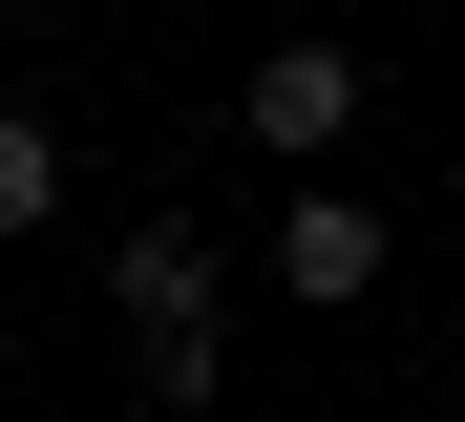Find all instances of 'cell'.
Instances as JSON below:
<instances>
[{"instance_id":"cell-2","label":"cell","mask_w":465,"mask_h":422,"mask_svg":"<svg viewBox=\"0 0 465 422\" xmlns=\"http://www.w3.org/2000/svg\"><path fill=\"white\" fill-rule=\"evenodd\" d=\"M232 127H254V148H275V169H318V148H339V127H360V43H275V64H254V84H232Z\"/></svg>"},{"instance_id":"cell-4","label":"cell","mask_w":465,"mask_h":422,"mask_svg":"<svg viewBox=\"0 0 465 422\" xmlns=\"http://www.w3.org/2000/svg\"><path fill=\"white\" fill-rule=\"evenodd\" d=\"M43 211H64V127H43V106H0V253H22Z\"/></svg>"},{"instance_id":"cell-3","label":"cell","mask_w":465,"mask_h":422,"mask_svg":"<svg viewBox=\"0 0 465 422\" xmlns=\"http://www.w3.org/2000/svg\"><path fill=\"white\" fill-rule=\"evenodd\" d=\"M275 296H381V211L296 169V211H275Z\"/></svg>"},{"instance_id":"cell-1","label":"cell","mask_w":465,"mask_h":422,"mask_svg":"<svg viewBox=\"0 0 465 422\" xmlns=\"http://www.w3.org/2000/svg\"><path fill=\"white\" fill-rule=\"evenodd\" d=\"M106 296H127V359H148V401H212L232 380V338H212V232L191 211H127V253H106Z\"/></svg>"}]
</instances>
